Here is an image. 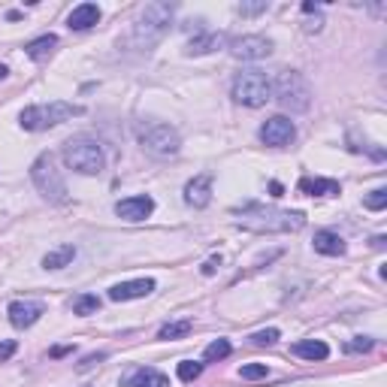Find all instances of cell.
<instances>
[{
	"label": "cell",
	"mask_w": 387,
	"mask_h": 387,
	"mask_svg": "<svg viewBox=\"0 0 387 387\" xmlns=\"http://www.w3.org/2000/svg\"><path fill=\"white\" fill-rule=\"evenodd\" d=\"M236 227L252 233H297L305 227L303 212H288V209H267V206H248L239 212Z\"/></svg>",
	"instance_id": "obj_1"
},
{
	"label": "cell",
	"mask_w": 387,
	"mask_h": 387,
	"mask_svg": "<svg viewBox=\"0 0 387 387\" xmlns=\"http://www.w3.org/2000/svg\"><path fill=\"white\" fill-rule=\"evenodd\" d=\"M61 157H64L67 169H73L79 176H97V173H103V167H106L103 145L97 140H91V136H76V140H70L64 145Z\"/></svg>",
	"instance_id": "obj_2"
},
{
	"label": "cell",
	"mask_w": 387,
	"mask_h": 387,
	"mask_svg": "<svg viewBox=\"0 0 387 387\" xmlns=\"http://www.w3.org/2000/svg\"><path fill=\"white\" fill-rule=\"evenodd\" d=\"M272 100H279V103L291 112H305L312 103L309 82H305L297 70H281L272 79Z\"/></svg>",
	"instance_id": "obj_3"
},
{
	"label": "cell",
	"mask_w": 387,
	"mask_h": 387,
	"mask_svg": "<svg viewBox=\"0 0 387 387\" xmlns=\"http://www.w3.org/2000/svg\"><path fill=\"white\" fill-rule=\"evenodd\" d=\"M82 106L76 103H64V100H52V103H37V106H28L21 112V128L25 130H49L61 121H70L73 116H82Z\"/></svg>",
	"instance_id": "obj_4"
},
{
	"label": "cell",
	"mask_w": 387,
	"mask_h": 387,
	"mask_svg": "<svg viewBox=\"0 0 387 387\" xmlns=\"http://www.w3.org/2000/svg\"><path fill=\"white\" fill-rule=\"evenodd\" d=\"M230 94L242 106H267L272 100V79L260 70H242L236 73Z\"/></svg>",
	"instance_id": "obj_5"
},
{
	"label": "cell",
	"mask_w": 387,
	"mask_h": 387,
	"mask_svg": "<svg viewBox=\"0 0 387 387\" xmlns=\"http://www.w3.org/2000/svg\"><path fill=\"white\" fill-rule=\"evenodd\" d=\"M169 21H173V6H169V4H149L140 13V18H136L133 40L149 49V45H155L167 33Z\"/></svg>",
	"instance_id": "obj_6"
},
{
	"label": "cell",
	"mask_w": 387,
	"mask_h": 387,
	"mask_svg": "<svg viewBox=\"0 0 387 387\" xmlns=\"http://www.w3.org/2000/svg\"><path fill=\"white\" fill-rule=\"evenodd\" d=\"M30 181L49 203H67V181L61 176V169H55L52 155H40L30 164Z\"/></svg>",
	"instance_id": "obj_7"
},
{
	"label": "cell",
	"mask_w": 387,
	"mask_h": 387,
	"mask_svg": "<svg viewBox=\"0 0 387 387\" xmlns=\"http://www.w3.org/2000/svg\"><path fill=\"white\" fill-rule=\"evenodd\" d=\"M140 142L145 152H152L157 157H173L181 149V136L176 128H169V124H149V128H142Z\"/></svg>",
	"instance_id": "obj_8"
},
{
	"label": "cell",
	"mask_w": 387,
	"mask_h": 387,
	"mask_svg": "<svg viewBox=\"0 0 387 387\" xmlns=\"http://www.w3.org/2000/svg\"><path fill=\"white\" fill-rule=\"evenodd\" d=\"M297 140V128H293L291 118L284 116H272L260 124V142L264 145H272V149H284Z\"/></svg>",
	"instance_id": "obj_9"
},
{
	"label": "cell",
	"mask_w": 387,
	"mask_h": 387,
	"mask_svg": "<svg viewBox=\"0 0 387 387\" xmlns=\"http://www.w3.org/2000/svg\"><path fill=\"white\" fill-rule=\"evenodd\" d=\"M272 52V40L257 37V33H248V37H239L230 43V55L239 61H260Z\"/></svg>",
	"instance_id": "obj_10"
},
{
	"label": "cell",
	"mask_w": 387,
	"mask_h": 387,
	"mask_svg": "<svg viewBox=\"0 0 387 387\" xmlns=\"http://www.w3.org/2000/svg\"><path fill=\"white\" fill-rule=\"evenodd\" d=\"M43 312H45V305L40 300H13V303H9V309H6L9 324H13L16 330L33 327L43 318Z\"/></svg>",
	"instance_id": "obj_11"
},
{
	"label": "cell",
	"mask_w": 387,
	"mask_h": 387,
	"mask_svg": "<svg viewBox=\"0 0 387 387\" xmlns=\"http://www.w3.org/2000/svg\"><path fill=\"white\" fill-rule=\"evenodd\" d=\"M155 212V200L149 194H140V197H128L116 203V215L124 221H145Z\"/></svg>",
	"instance_id": "obj_12"
},
{
	"label": "cell",
	"mask_w": 387,
	"mask_h": 387,
	"mask_svg": "<svg viewBox=\"0 0 387 387\" xmlns=\"http://www.w3.org/2000/svg\"><path fill=\"white\" fill-rule=\"evenodd\" d=\"M185 203L194 209H206L212 203V176L209 173H200L194 176L188 185H185Z\"/></svg>",
	"instance_id": "obj_13"
},
{
	"label": "cell",
	"mask_w": 387,
	"mask_h": 387,
	"mask_svg": "<svg viewBox=\"0 0 387 387\" xmlns=\"http://www.w3.org/2000/svg\"><path fill=\"white\" fill-rule=\"evenodd\" d=\"M152 291H155V281L152 279H133V281H121V284H116V288H109V300L128 303V300L149 297Z\"/></svg>",
	"instance_id": "obj_14"
},
{
	"label": "cell",
	"mask_w": 387,
	"mask_h": 387,
	"mask_svg": "<svg viewBox=\"0 0 387 387\" xmlns=\"http://www.w3.org/2000/svg\"><path fill=\"white\" fill-rule=\"evenodd\" d=\"M312 245H315L318 254H327V257H342L345 254V239L333 230H318Z\"/></svg>",
	"instance_id": "obj_15"
},
{
	"label": "cell",
	"mask_w": 387,
	"mask_h": 387,
	"mask_svg": "<svg viewBox=\"0 0 387 387\" xmlns=\"http://www.w3.org/2000/svg\"><path fill=\"white\" fill-rule=\"evenodd\" d=\"M100 21V6L97 4H79L70 18H67V25H70L73 30H88V28H94Z\"/></svg>",
	"instance_id": "obj_16"
},
{
	"label": "cell",
	"mask_w": 387,
	"mask_h": 387,
	"mask_svg": "<svg viewBox=\"0 0 387 387\" xmlns=\"http://www.w3.org/2000/svg\"><path fill=\"white\" fill-rule=\"evenodd\" d=\"M291 354H297V357H303V360H327L330 357V348H327V342H321V339H303V342H297V345H291Z\"/></svg>",
	"instance_id": "obj_17"
},
{
	"label": "cell",
	"mask_w": 387,
	"mask_h": 387,
	"mask_svg": "<svg viewBox=\"0 0 387 387\" xmlns=\"http://www.w3.org/2000/svg\"><path fill=\"white\" fill-rule=\"evenodd\" d=\"M300 191L312 194V197H336L342 188L336 179H300Z\"/></svg>",
	"instance_id": "obj_18"
},
{
	"label": "cell",
	"mask_w": 387,
	"mask_h": 387,
	"mask_svg": "<svg viewBox=\"0 0 387 387\" xmlns=\"http://www.w3.org/2000/svg\"><path fill=\"white\" fill-rule=\"evenodd\" d=\"M55 45H58V37H55V33H45V37L30 40V43L25 45V52H28L30 61H45V58H49V55L55 52Z\"/></svg>",
	"instance_id": "obj_19"
},
{
	"label": "cell",
	"mask_w": 387,
	"mask_h": 387,
	"mask_svg": "<svg viewBox=\"0 0 387 387\" xmlns=\"http://www.w3.org/2000/svg\"><path fill=\"white\" fill-rule=\"evenodd\" d=\"M227 43L224 33H203V37L197 40H191L188 43V55H206V52H215V49H221V45Z\"/></svg>",
	"instance_id": "obj_20"
},
{
	"label": "cell",
	"mask_w": 387,
	"mask_h": 387,
	"mask_svg": "<svg viewBox=\"0 0 387 387\" xmlns=\"http://www.w3.org/2000/svg\"><path fill=\"white\" fill-rule=\"evenodd\" d=\"M73 257H76V245H70V242H67V245L52 248V252L43 257V267H45V269H64V267L70 264Z\"/></svg>",
	"instance_id": "obj_21"
},
{
	"label": "cell",
	"mask_w": 387,
	"mask_h": 387,
	"mask_svg": "<svg viewBox=\"0 0 387 387\" xmlns=\"http://www.w3.org/2000/svg\"><path fill=\"white\" fill-rule=\"evenodd\" d=\"M130 387H169V378L157 369H136L130 378Z\"/></svg>",
	"instance_id": "obj_22"
},
{
	"label": "cell",
	"mask_w": 387,
	"mask_h": 387,
	"mask_svg": "<svg viewBox=\"0 0 387 387\" xmlns=\"http://www.w3.org/2000/svg\"><path fill=\"white\" fill-rule=\"evenodd\" d=\"M191 321H173V324H164L161 327V333H157V339H167V342H169V339H185L188 333H191Z\"/></svg>",
	"instance_id": "obj_23"
},
{
	"label": "cell",
	"mask_w": 387,
	"mask_h": 387,
	"mask_svg": "<svg viewBox=\"0 0 387 387\" xmlns=\"http://www.w3.org/2000/svg\"><path fill=\"white\" fill-rule=\"evenodd\" d=\"M100 309V300L94 297V293H82V297H76L73 300V315H94Z\"/></svg>",
	"instance_id": "obj_24"
},
{
	"label": "cell",
	"mask_w": 387,
	"mask_h": 387,
	"mask_svg": "<svg viewBox=\"0 0 387 387\" xmlns=\"http://www.w3.org/2000/svg\"><path fill=\"white\" fill-rule=\"evenodd\" d=\"M230 351H233V345L227 342V339H215V342H209L206 351H203V360H224Z\"/></svg>",
	"instance_id": "obj_25"
},
{
	"label": "cell",
	"mask_w": 387,
	"mask_h": 387,
	"mask_svg": "<svg viewBox=\"0 0 387 387\" xmlns=\"http://www.w3.org/2000/svg\"><path fill=\"white\" fill-rule=\"evenodd\" d=\"M363 206L372 209V212H381L387 206V188H375L372 194H366V200H363Z\"/></svg>",
	"instance_id": "obj_26"
},
{
	"label": "cell",
	"mask_w": 387,
	"mask_h": 387,
	"mask_svg": "<svg viewBox=\"0 0 387 387\" xmlns=\"http://www.w3.org/2000/svg\"><path fill=\"white\" fill-rule=\"evenodd\" d=\"M176 372H179V378H181V381H194V378H200V372H203V363H194V360H181Z\"/></svg>",
	"instance_id": "obj_27"
},
{
	"label": "cell",
	"mask_w": 387,
	"mask_h": 387,
	"mask_svg": "<svg viewBox=\"0 0 387 387\" xmlns=\"http://www.w3.org/2000/svg\"><path fill=\"white\" fill-rule=\"evenodd\" d=\"M267 363H248V366H242L239 369V375L242 378H248V381H257V378H267Z\"/></svg>",
	"instance_id": "obj_28"
},
{
	"label": "cell",
	"mask_w": 387,
	"mask_h": 387,
	"mask_svg": "<svg viewBox=\"0 0 387 387\" xmlns=\"http://www.w3.org/2000/svg\"><path fill=\"white\" fill-rule=\"evenodd\" d=\"M252 342H254V345H276V342H279V330H276V327L260 330V333L252 336Z\"/></svg>",
	"instance_id": "obj_29"
},
{
	"label": "cell",
	"mask_w": 387,
	"mask_h": 387,
	"mask_svg": "<svg viewBox=\"0 0 387 387\" xmlns=\"http://www.w3.org/2000/svg\"><path fill=\"white\" fill-rule=\"evenodd\" d=\"M372 348H375V342H372L369 336H357L354 342L345 345V351H351V354H354V351H372Z\"/></svg>",
	"instance_id": "obj_30"
},
{
	"label": "cell",
	"mask_w": 387,
	"mask_h": 387,
	"mask_svg": "<svg viewBox=\"0 0 387 387\" xmlns=\"http://www.w3.org/2000/svg\"><path fill=\"white\" fill-rule=\"evenodd\" d=\"M16 348H18V345L13 342V339H4V342H0V363L13 357V354H16Z\"/></svg>",
	"instance_id": "obj_31"
},
{
	"label": "cell",
	"mask_w": 387,
	"mask_h": 387,
	"mask_svg": "<svg viewBox=\"0 0 387 387\" xmlns=\"http://www.w3.org/2000/svg\"><path fill=\"white\" fill-rule=\"evenodd\" d=\"M269 4H239V13L242 16H254V13H264Z\"/></svg>",
	"instance_id": "obj_32"
},
{
	"label": "cell",
	"mask_w": 387,
	"mask_h": 387,
	"mask_svg": "<svg viewBox=\"0 0 387 387\" xmlns=\"http://www.w3.org/2000/svg\"><path fill=\"white\" fill-rule=\"evenodd\" d=\"M103 357H106V354H97V357H94V354H91V357H85L82 363H79V372H85V369H91V366H94V363H97V360H103Z\"/></svg>",
	"instance_id": "obj_33"
},
{
	"label": "cell",
	"mask_w": 387,
	"mask_h": 387,
	"mask_svg": "<svg viewBox=\"0 0 387 387\" xmlns=\"http://www.w3.org/2000/svg\"><path fill=\"white\" fill-rule=\"evenodd\" d=\"M269 191H272V197H281V191H284V188L279 185V181H272V185H269Z\"/></svg>",
	"instance_id": "obj_34"
},
{
	"label": "cell",
	"mask_w": 387,
	"mask_h": 387,
	"mask_svg": "<svg viewBox=\"0 0 387 387\" xmlns=\"http://www.w3.org/2000/svg\"><path fill=\"white\" fill-rule=\"evenodd\" d=\"M215 264H218V260H209V264L203 267V272H206V276H212V272H215Z\"/></svg>",
	"instance_id": "obj_35"
},
{
	"label": "cell",
	"mask_w": 387,
	"mask_h": 387,
	"mask_svg": "<svg viewBox=\"0 0 387 387\" xmlns=\"http://www.w3.org/2000/svg\"><path fill=\"white\" fill-rule=\"evenodd\" d=\"M0 79H6V67H0Z\"/></svg>",
	"instance_id": "obj_36"
}]
</instances>
